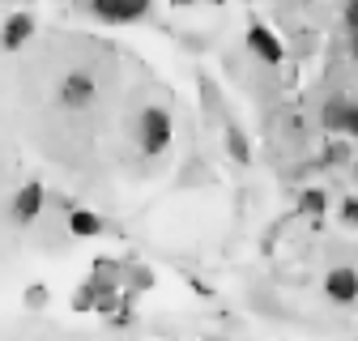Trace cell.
<instances>
[{
  "label": "cell",
  "mask_w": 358,
  "mask_h": 341,
  "mask_svg": "<svg viewBox=\"0 0 358 341\" xmlns=\"http://www.w3.org/2000/svg\"><path fill=\"white\" fill-rule=\"evenodd\" d=\"M137 141H141V154H162L171 145V115L162 107H145L137 115Z\"/></svg>",
  "instance_id": "cell-1"
},
{
  "label": "cell",
  "mask_w": 358,
  "mask_h": 341,
  "mask_svg": "<svg viewBox=\"0 0 358 341\" xmlns=\"http://www.w3.org/2000/svg\"><path fill=\"white\" fill-rule=\"evenodd\" d=\"M94 94H99V85H94V77H90L85 68H69L60 77V90H56L64 111H85L90 103H94Z\"/></svg>",
  "instance_id": "cell-2"
},
{
  "label": "cell",
  "mask_w": 358,
  "mask_h": 341,
  "mask_svg": "<svg viewBox=\"0 0 358 341\" xmlns=\"http://www.w3.org/2000/svg\"><path fill=\"white\" fill-rule=\"evenodd\" d=\"M85 9L94 13L99 22L124 26V22H137V17H145V9H150V0H90Z\"/></svg>",
  "instance_id": "cell-3"
},
{
  "label": "cell",
  "mask_w": 358,
  "mask_h": 341,
  "mask_svg": "<svg viewBox=\"0 0 358 341\" xmlns=\"http://www.w3.org/2000/svg\"><path fill=\"white\" fill-rule=\"evenodd\" d=\"M43 201H48L43 184H22V188H17V196H13V205H9L13 222H17V226H30L38 213H43Z\"/></svg>",
  "instance_id": "cell-4"
},
{
  "label": "cell",
  "mask_w": 358,
  "mask_h": 341,
  "mask_svg": "<svg viewBox=\"0 0 358 341\" xmlns=\"http://www.w3.org/2000/svg\"><path fill=\"white\" fill-rule=\"evenodd\" d=\"M30 34H34V13L17 9V13L5 17V26H0V48H5V52H22L30 43Z\"/></svg>",
  "instance_id": "cell-5"
},
{
  "label": "cell",
  "mask_w": 358,
  "mask_h": 341,
  "mask_svg": "<svg viewBox=\"0 0 358 341\" xmlns=\"http://www.w3.org/2000/svg\"><path fill=\"white\" fill-rule=\"evenodd\" d=\"M324 294L333 298V303H358V269H350V265L329 269V277H324Z\"/></svg>",
  "instance_id": "cell-6"
},
{
  "label": "cell",
  "mask_w": 358,
  "mask_h": 341,
  "mask_svg": "<svg viewBox=\"0 0 358 341\" xmlns=\"http://www.w3.org/2000/svg\"><path fill=\"white\" fill-rule=\"evenodd\" d=\"M248 48H252V56H260L264 64H282V43H278V34L268 30V26H252L248 30Z\"/></svg>",
  "instance_id": "cell-7"
},
{
  "label": "cell",
  "mask_w": 358,
  "mask_h": 341,
  "mask_svg": "<svg viewBox=\"0 0 358 341\" xmlns=\"http://www.w3.org/2000/svg\"><path fill=\"white\" fill-rule=\"evenodd\" d=\"M69 231H73L77 239H94V235L103 231V218H99V213H90V209H73V213H69Z\"/></svg>",
  "instance_id": "cell-8"
},
{
  "label": "cell",
  "mask_w": 358,
  "mask_h": 341,
  "mask_svg": "<svg viewBox=\"0 0 358 341\" xmlns=\"http://www.w3.org/2000/svg\"><path fill=\"white\" fill-rule=\"evenodd\" d=\"M345 115H350V99L333 94V99L324 103V111H320V124L329 128V133H341V128H345Z\"/></svg>",
  "instance_id": "cell-9"
},
{
  "label": "cell",
  "mask_w": 358,
  "mask_h": 341,
  "mask_svg": "<svg viewBox=\"0 0 358 341\" xmlns=\"http://www.w3.org/2000/svg\"><path fill=\"white\" fill-rule=\"evenodd\" d=\"M227 150H231V158H235L239 166L252 162V150H248V137H243V128H239V124H227Z\"/></svg>",
  "instance_id": "cell-10"
},
{
  "label": "cell",
  "mask_w": 358,
  "mask_h": 341,
  "mask_svg": "<svg viewBox=\"0 0 358 341\" xmlns=\"http://www.w3.org/2000/svg\"><path fill=\"white\" fill-rule=\"evenodd\" d=\"M299 209H303V213H307V218H320V213H324V209H329V196H324V192H320V188H307V192H303V196H299Z\"/></svg>",
  "instance_id": "cell-11"
},
{
  "label": "cell",
  "mask_w": 358,
  "mask_h": 341,
  "mask_svg": "<svg viewBox=\"0 0 358 341\" xmlns=\"http://www.w3.org/2000/svg\"><path fill=\"white\" fill-rule=\"evenodd\" d=\"M341 218H345L350 226H358V196H350V201L341 205Z\"/></svg>",
  "instance_id": "cell-12"
},
{
  "label": "cell",
  "mask_w": 358,
  "mask_h": 341,
  "mask_svg": "<svg viewBox=\"0 0 358 341\" xmlns=\"http://www.w3.org/2000/svg\"><path fill=\"white\" fill-rule=\"evenodd\" d=\"M341 133L358 137V103H350V115H345V128H341Z\"/></svg>",
  "instance_id": "cell-13"
},
{
  "label": "cell",
  "mask_w": 358,
  "mask_h": 341,
  "mask_svg": "<svg viewBox=\"0 0 358 341\" xmlns=\"http://www.w3.org/2000/svg\"><path fill=\"white\" fill-rule=\"evenodd\" d=\"M345 26L358 30V0H350V5H345Z\"/></svg>",
  "instance_id": "cell-14"
},
{
  "label": "cell",
  "mask_w": 358,
  "mask_h": 341,
  "mask_svg": "<svg viewBox=\"0 0 358 341\" xmlns=\"http://www.w3.org/2000/svg\"><path fill=\"white\" fill-rule=\"evenodd\" d=\"M324 158H329V162H345V145H329Z\"/></svg>",
  "instance_id": "cell-15"
},
{
  "label": "cell",
  "mask_w": 358,
  "mask_h": 341,
  "mask_svg": "<svg viewBox=\"0 0 358 341\" xmlns=\"http://www.w3.org/2000/svg\"><path fill=\"white\" fill-rule=\"evenodd\" d=\"M350 52L358 56V30H350Z\"/></svg>",
  "instance_id": "cell-16"
},
{
  "label": "cell",
  "mask_w": 358,
  "mask_h": 341,
  "mask_svg": "<svg viewBox=\"0 0 358 341\" xmlns=\"http://www.w3.org/2000/svg\"><path fill=\"white\" fill-rule=\"evenodd\" d=\"M171 5H179V9H184V5H196V0H171Z\"/></svg>",
  "instance_id": "cell-17"
},
{
  "label": "cell",
  "mask_w": 358,
  "mask_h": 341,
  "mask_svg": "<svg viewBox=\"0 0 358 341\" xmlns=\"http://www.w3.org/2000/svg\"><path fill=\"white\" fill-rule=\"evenodd\" d=\"M209 5H227V0H209Z\"/></svg>",
  "instance_id": "cell-18"
}]
</instances>
